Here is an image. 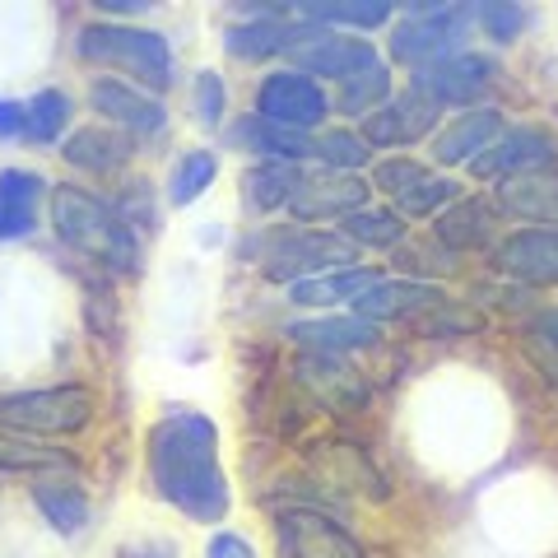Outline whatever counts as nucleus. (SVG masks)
<instances>
[{
    "label": "nucleus",
    "mask_w": 558,
    "mask_h": 558,
    "mask_svg": "<svg viewBox=\"0 0 558 558\" xmlns=\"http://www.w3.org/2000/svg\"><path fill=\"white\" fill-rule=\"evenodd\" d=\"M145 475L154 494L186 521H229L233 488L219 461V428L201 410H172L145 433Z\"/></svg>",
    "instance_id": "obj_1"
},
{
    "label": "nucleus",
    "mask_w": 558,
    "mask_h": 558,
    "mask_svg": "<svg viewBox=\"0 0 558 558\" xmlns=\"http://www.w3.org/2000/svg\"><path fill=\"white\" fill-rule=\"evenodd\" d=\"M51 229H57V238L70 252H80L102 270L112 275L140 270V238L126 223V215L75 182L51 186Z\"/></svg>",
    "instance_id": "obj_2"
},
{
    "label": "nucleus",
    "mask_w": 558,
    "mask_h": 558,
    "mask_svg": "<svg viewBox=\"0 0 558 558\" xmlns=\"http://www.w3.org/2000/svg\"><path fill=\"white\" fill-rule=\"evenodd\" d=\"M80 61L131 75L135 89L163 94L172 84V47L163 33L135 28V24H84L75 38Z\"/></svg>",
    "instance_id": "obj_3"
},
{
    "label": "nucleus",
    "mask_w": 558,
    "mask_h": 558,
    "mask_svg": "<svg viewBox=\"0 0 558 558\" xmlns=\"http://www.w3.org/2000/svg\"><path fill=\"white\" fill-rule=\"evenodd\" d=\"M98 396L80 381L65 387H33V391H0V428L20 438H75L94 424Z\"/></svg>",
    "instance_id": "obj_4"
},
{
    "label": "nucleus",
    "mask_w": 558,
    "mask_h": 558,
    "mask_svg": "<svg viewBox=\"0 0 558 558\" xmlns=\"http://www.w3.org/2000/svg\"><path fill=\"white\" fill-rule=\"evenodd\" d=\"M470 20L475 14L461 5H433V10H414L405 24H396L391 33V57L400 65L428 70L447 57H457L461 43L470 38Z\"/></svg>",
    "instance_id": "obj_5"
},
{
    "label": "nucleus",
    "mask_w": 558,
    "mask_h": 558,
    "mask_svg": "<svg viewBox=\"0 0 558 558\" xmlns=\"http://www.w3.org/2000/svg\"><path fill=\"white\" fill-rule=\"evenodd\" d=\"M260 260H266V279L289 289V284H299V279L354 266L359 247H349L340 233H326V229H293V233H279Z\"/></svg>",
    "instance_id": "obj_6"
},
{
    "label": "nucleus",
    "mask_w": 558,
    "mask_h": 558,
    "mask_svg": "<svg viewBox=\"0 0 558 558\" xmlns=\"http://www.w3.org/2000/svg\"><path fill=\"white\" fill-rule=\"evenodd\" d=\"M256 117L275 121V126H284V131L312 135L330 117V98L303 70H270V75L256 84Z\"/></svg>",
    "instance_id": "obj_7"
},
{
    "label": "nucleus",
    "mask_w": 558,
    "mask_h": 558,
    "mask_svg": "<svg viewBox=\"0 0 558 558\" xmlns=\"http://www.w3.org/2000/svg\"><path fill=\"white\" fill-rule=\"evenodd\" d=\"M293 57V70H303L307 80H326V84H344L363 75V70L381 65L377 47L368 38H354V33H330V28H312L303 33V43L289 51Z\"/></svg>",
    "instance_id": "obj_8"
},
{
    "label": "nucleus",
    "mask_w": 558,
    "mask_h": 558,
    "mask_svg": "<svg viewBox=\"0 0 558 558\" xmlns=\"http://www.w3.org/2000/svg\"><path fill=\"white\" fill-rule=\"evenodd\" d=\"M275 539L284 558H368L363 539L340 526L322 508H289L275 521Z\"/></svg>",
    "instance_id": "obj_9"
},
{
    "label": "nucleus",
    "mask_w": 558,
    "mask_h": 558,
    "mask_svg": "<svg viewBox=\"0 0 558 558\" xmlns=\"http://www.w3.org/2000/svg\"><path fill=\"white\" fill-rule=\"evenodd\" d=\"M488 84H494V61L480 57V51H457V57L428 70H414L410 89L442 112V108H480Z\"/></svg>",
    "instance_id": "obj_10"
},
{
    "label": "nucleus",
    "mask_w": 558,
    "mask_h": 558,
    "mask_svg": "<svg viewBox=\"0 0 558 558\" xmlns=\"http://www.w3.org/2000/svg\"><path fill=\"white\" fill-rule=\"evenodd\" d=\"M554 159H558V145H554L549 131H539V126H508L475 163H470V178L498 186L508 178H526V172H549Z\"/></svg>",
    "instance_id": "obj_11"
},
{
    "label": "nucleus",
    "mask_w": 558,
    "mask_h": 558,
    "mask_svg": "<svg viewBox=\"0 0 558 558\" xmlns=\"http://www.w3.org/2000/svg\"><path fill=\"white\" fill-rule=\"evenodd\" d=\"M373 196V186L359 178V172H303L299 191L289 201V215L299 223H326V219H349L354 209H363Z\"/></svg>",
    "instance_id": "obj_12"
},
{
    "label": "nucleus",
    "mask_w": 558,
    "mask_h": 558,
    "mask_svg": "<svg viewBox=\"0 0 558 558\" xmlns=\"http://www.w3.org/2000/svg\"><path fill=\"white\" fill-rule=\"evenodd\" d=\"M89 108L102 121H112V131H121V135H159L168 126V108L159 98L135 89L126 80H112V75L89 84Z\"/></svg>",
    "instance_id": "obj_13"
},
{
    "label": "nucleus",
    "mask_w": 558,
    "mask_h": 558,
    "mask_svg": "<svg viewBox=\"0 0 558 558\" xmlns=\"http://www.w3.org/2000/svg\"><path fill=\"white\" fill-rule=\"evenodd\" d=\"M494 270L512 284H558V229H517L494 247Z\"/></svg>",
    "instance_id": "obj_14"
},
{
    "label": "nucleus",
    "mask_w": 558,
    "mask_h": 558,
    "mask_svg": "<svg viewBox=\"0 0 558 558\" xmlns=\"http://www.w3.org/2000/svg\"><path fill=\"white\" fill-rule=\"evenodd\" d=\"M502 131H508V121H502L498 108H488V102H480V108H465V112L451 117L447 126L433 131V140H428L433 163H442V168H470Z\"/></svg>",
    "instance_id": "obj_15"
},
{
    "label": "nucleus",
    "mask_w": 558,
    "mask_h": 558,
    "mask_svg": "<svg viewBox=\"0 0 558 558\" xmlns=\"http://www.w3.org/2000/svg\"><path fill=\"white\" fill-rule=\"evenodd\" d=\"M438 131V108L424 102L414 89L410 94H391L381 108L363 121V140H368L373 149H410L418 140H433Z\"/></svg>",
    "instance_id": "obj_16"
},
{
    "label": "nucleus",
    "mask_w": 558,
    "mask_h": 558,
    "mask_svg": "<svg viewBox=\"0 0 558 558\" xmlns=\"http://www.w3.org/2000/svg\"><path fill=\"white\" fill-rule=\"evenodd\" d=\"M438 299H447V293L438 289V284H424V279H387L381 275L377 284L363 293V299L349 307L354 317H363V322H373V326H381V322H414L418 312H428Z\"/></svg>",
    "instance_id": "obj_17"
},
{
    "label": "nucleus",
    "mask_w": 558,
    "mask_h": 558,
    "mask_svg": "<svg viewBox=\"0 0 558 558\" xmlns=\"http://www.w3.org/2000/svg\"><path fill=\"white\" fill-rule=\"evenodd\" d=\"M229 145L247 149V154H260V163H299L303 168L307 159H317V135L284 131V126H275V121H260L256 112L233 121Z\"/></svg>",
    "instance_id": "obj_18"
},
{
    "label": "nucleus",
    "mask_w": 558,
    "mask_h": 558,
    "mask_svg": "<svg viewBox=\"0 0 558 558\" xmlns=\"http://www.w3.org/2000/svg\"><path fill=\"white\" fill-rule=\"evenodd\" d=\"M293 377H299L326 410H359L363 400H368V387H363L359 368H349L340 354H303L293 363Z\"/></svg>",
    "instance_id": "obj_19"
},
{
    "label": "nucleus",
    "mask_w": 558,
    "mask_h": 558,
    "mask_svg": "<svg viewBox=\"0 0 558 558\" xmlns=\"http://www.w3.org/2000/svg\"><path fill=\"white\" fill-rule=\"evenodd\" d=\"M284 336L293 344H303L307 354H354V349H373L381 326L354 317V312H344V317H312V322H293L284 326Z\"/></svg>",
    "instance_id": "obj_20"
},
{
    "label": "nucleus",
    "mask_w": 558,
    "mask_h": 558,
    "mask_svg": "<svg viewBox=\"0 0 558 558\" xmlns=\"http://www.w3.org/2000/svg\"><path fill=\"white\" fill-rule=\"evenodd\" d=\"M303 33H307V24H293L284 14H256V20L233 24L223 33V47H229L238 61H270V57H289V51L303 43Z\"/></svg>",
    "instance_id": "obj_21"
},
{
    "label": "nucleus",
    "mask_w": 558,
    "mask_h": 558,
    "mask_svg": "<svg viewBox=\"0 0 558 558\" xmlns=\"http://www.w3.org/2000/svg\"><path fill=\"white\" fill-rule=\"evenodd\" d=\"M312 470L330 484V488H349V494H368L381 498L387 484H381V470L373 465V457L354 442H317L312 451Z\"/></svg>",
    "instance_id": "obj_22"
},
{
    "label": "nucleus",
    "mask_w": 558,
    "mask_h": 558,
    "mask_svg": "<svg viewBox=\"0 0 558 558\" xmlns=\"http://www.w3.org/2000/svg\"><path fill=\"white\" fill-rule=\"evenodd\" d=\"M494 209H502V215H512L521 223L558 229V178H554V172H526V178L498 182Z\"/></svg>",
    "instance_id": "obj_23"
},
{
    "label": "nucleus",
    "mask_w": 558,
    "mask_h": 558,
    "mask_svg": "<svg viewBox=\"0 0 558 558\" xmlns=\"http://www.w3.org/2000/svg\"><path fill=\"white\" fill-rule=\"evenodd\" d=\"M131 135H121L112 126H80L61 140V159L70 168H84V172H98V178H108V172H121L131 163Z\"/></svg>",
    "instance_id": "obj_24"
},
{
    "label": "nucleus",
    "mask_w": 558,
    "mask_h": 558,
    "mask_svg": "<svg viewBox=\"0 0 558 558\" xmlns=\"http://www.w3.org/2000/svg\"><path fill=\"white\" fill-rule=\"evenodd\" d=\"M381 279L377 266H344V270H326L289 284V303L293 307H354L363 293Z\"/></svg>",
    "instance_id": "obj_25"
},
{
    "label": "nucleus",
    "mask_w": 558,
    "mask_h": 558,
    "mask_svg": "<svg viewBox=\"0 0 558 558\" xmlns=\"http://www.w3.org/2000/svg\"><path fill=\"white\" fill-rule=\"evenodd\" d=\"M494 219H498L494 201L461 196V201H451L442 215H433V238H438V247H447V256L451 252H475L494 238Z\"/></svg>",
    "instance_id": "obj_26"
},
{
    "label": "nucleus",
    "mask_w": 558,
    "mask_h": 558,
    "mask_svg": "<svg viewBox=\"0 0 558 558\" xmlns=\"http://www.w3.org/2000/svg\"><path fill=\"white\" fill-rule=\"evenodd\" d=\"M47 182L28 168H5L0 172V242L28 238L38 229V205H43Z\"/></svg>",
    "instance_id": "obj_27"
},
{
    "label": "nucleus",
    "mask_w": 558,
    "mask_h": 558,
    "mask_svg": "<svg viewBox=\"0 0 558 558\" xmlns=\"http://www.w3.org/2000/svg\"><path fill=\"white\" fill-rule=\"evenodd\" d=\"M33 502H38V512L51 521V531H61V535H75V531H84V521H89V494H84V484L75 475L33 480Z\"/></svg>",
    "instance_id": "obj_28"
},
{
    "label": "nucleus",
    "mask_w": 558,
    "mask_h": 558,
    "mask_svg": "<svg viewBox=\"0 0 558 558\" xmlns=\"http://www.w3.org/2000/svg\"><path fill=\"white\" fill-rule=\"evenodd\" d=\"M70 465H75V461H70L65 451L43 447L33 438H20V433L0 428V475H33V480H43V475H65Z\"/></svg>",
    "instance_id": "obj_29"
},
{
    "label": "nucleus",
    "mask_w": 558,
    "mask_h": 558,
    "mask_svg": "<svg viewBox=\"0 0 558 558\" xmlns=\"http://www.w3.org/2000/svg\"><path fill=\"white\" fill-rule=\"evenodd\" d=\"M410 233V223L396 215L391 205H363L354 209L349 219H340V238L349 242V247H377V252H387V247H400Z\"/></svg>",
    "instance_id": "obj_30"
},
{
    "label": "nucleus",
    "mask_w": 558,
    "mask_h": 558,
    "mask_svg": "<svg viewBox=\"0 0 558 558\" xmlns=\"http://www.w3.org/2000/svg\"><path fill=\"white\" fill-rule=\"evenodd\" d=\"M396 20V5L391 0H359V5H299V24L312 28H359V33H373V28H387Z\"/></svg>",
    "instance_id": "obj_31"
},
{
    "label": "nucleus",
    "mask_w": 558,
    "mask_h": 558,
    "mask_svg": "<svg viewBox=\"0 0 558 558\" xmlns=\"http://www.w3.org/2000/svg\"><path fill=\"white\" fill-rule=\"evenodd\" d=\"M299 182H303L299 163H260L242 178V196H247V205L260 209V215H275V209H289Z\"/></svg>",
    "instance_id": "obj_32"
},
{
    "label": "nucleus",
    "mask_w": 558,
    "mask_h": 558,
    "mask_svg": "<svg viewBox=\"0 0 558 558\" xmlns=\"http://www.w3.org/2000/svg\"><path fill=\"white\" fill-rule=\"evenodd\" d=\"M387 98H391V70H387V61H381V65H373V70H363V75L336 84V108H330V112H340V117H363V121H368Z\"/></svg>",
    "instance_id": "obj_33"
},
{
    "label": "nucleus",
    "mask_w": 558,
    "mask_h": 558,
    "mask_svg": "<svg viewBox=\"0 0 558 558\" xmlns=\"http://www.w3.org/2000/svg\"><path fill=\"white\" fill-rule=\"evenodd\" d=\"M70 126V98L61 89H43L24 102V140L28 145H57Z\"/></svg>",
    "instance_id": "obj_34"
},
{
    "label": "nucleus",
    "mask_w": 558,
    "mask_h": 558,
    "mask_svg": "<svg viewBox=\"0 0 558 558\" xmlns=\"http://www.w3.org/2000/svg\"><path fill=\"white\" fill-rule=\"evenodd\" d=\"M215 178H219V159H215V154H209V149H186L178 159V168H172V178H168V201L178 209L196 205L205 191L215 186Z\"/></svg>",
    "instance_id": "obj_35"
},
{
    "label": "nucleus",
    "mask_w": 558,
    "mask_h": 558,
    "mask_svg": "<svg viewBox=\"0 0 558 558\" xmlns=\"http://www.w3.org/2000/svg\"><path fill=\"white\" fill-rule=\"evenodd\" d=\"M451 201H461V182H451V178H438V172H428V178H418L405 196H396L391 209L400 219H433V215H442V209Z\"/></svg>",
    "instance_id": "obj_36"
},
{
    "label": "nucleus",
    "mask_w": 558,
    "mask_h": 558,
    "mask_svg": "<svg viewBox=\"0 0 558 558\" xmlns=\"http://www.w3.org/2000/svg\"><path fill=\"white\" fill-rule=\"evenodd\" d=\"M317 159L326 163V172H359L363 163L373 159V145L359 131L336 126V131H322L317 135Z\"/></svg>",
    "instance_id": "obj_37"
},
{
    "label": "nucleus",
    "mask_w": 558,
    "mask_h": 558,
    "mask_svg": "<svg viewBox=\"0 0 558 558\" xmlns=\"http://www.w3.org/2000/svg\"><path fill=\"white\" fill-rule=\"evenodd\" d=\"M410 326L418 330V336H433V340H457V336H475V330H480V312H470V307L451 303V299H438L428 312H418Z\"/></svg>",
    "instance_id": "obj_38"
},
{
    "label": "nucleus",
    "mask_w": 558,
    "mask_h": 558,
    "mask_svg": "<svg viewBox=\"0 0 558 558\" xmlns=\"http://www.w3.org/2000/svg\"><path fill=\"white\" fill-rule=\"evenodd\" d=\"M526 354L545 381L558 387V307H545L531 317V330H526Z\"/></svg>",
    "instance_id": "obj_39"
},
{
    "label": "nucleus",
    "mask_w": 558,
    "mask_h": 558,
    "mask_svg": "<svg viewBox=\"0 0 558 558\" xmlns=\"http://www.w3.org/2000/svg\"><path fill=\"white\" fill-rule=\"evenodd\" d=\"M418 178H428V168L418 163V159H410V154H391V159H377L373 163V191H381L387 201H396V196H405V191L418 182Z\"/></svg>",
    "instance_id": "obj_40"
},
{
    "label": "nucleus",
    "mask_w": 558,
    "mask_h": 558,
    "mask_svg": "<svg viewBox=\"0 0 558 558\" xmlns=\"http://www.w3.org/2000/svg\"><path fill=\"white\" fill-rule=\"evenodd\" d=\"M470 14H475V24L484 28V38H494V43H512V38H521V28L531 24V14L521 5H508V0H484V5H475Z\"/></svg>",
    "instance_id": "obj_41"
},
{
    "label": "nucleus",
    "mask_w": 558,
    "mask_h": 558,
    "mask_svg": "<svg viewBox=\"0 0 558 558\" xmlns=\"http://www.w3.org/2000/svg\"><path fill=\"white\" fill-rule=\"evenodd\" d=\"M191 94H196V112L205 126H223V112H229V89H223V80L215 70H201L196 84H191Z\"/></svg>",
    "instance_id": "obj_42"
},
{
    "label": "nucleus",
    "mask_w": 558,
    "mask_h": 558,
    "mask_svg": "<svg viewBox=\"0 0 558 558\" xmlns=\"http://www.w3.org/2000/svg\"><path fill=\"white\" fill-rule=\"evenodd\" d=\"M205 558H256V549H252L242 535H233V531H219L215 539H209Z\"/></svg>",
    "instance_id": "obj_43"
},
{
    "label": "nucleus",
    "mask_w": 558,
    "mask_h": 558,
    "mask_svg": "<svg viewBox=\"0 0 558 558\" xmlns=\"http://www.w3.org/2000/svg\"><path fill=\"white\" fill-rule=\"evenodd\" d=\"M0 140H24V102L0 98Z\"/></svg>",
    "instance_id": "obj_44"
},
{
    "label": "nucleus",
    "mask_w": 558,
    "mask_h": 558,
    "mask_svg": "<svg viewBox=\"0 0 558 558\" xmlns=\"http://www.w3.org/2000/svg\"><path fill=\"white\" fill-rule=\"evenodd\" d=\"M121 558H168V554H159V549H126Z\"/></svg>",
    "instance_id": "obj_45"
}]
</instances>
